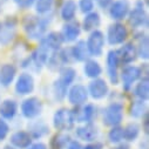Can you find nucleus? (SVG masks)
Returning a JSON list of instances; mask_svg holds the SVG:
<instances>
[{
	"mask_svg": "<svg viewBox=\"0 0 149 149\" xmlns=\"http://www.w3.org/2000/svg\"><path fill=\"white\" fill-rule=\"evenodd\" d=\"M28 130H29L28 134L31 135L32 139L33 137L34 139H40V137H42V136L48 134L49 128L42 121H34V122L28 125Z\"/></svg>",
	"mask_w": 149,
	"mask_h": 149,
	"instance_id": "4be33fe9",
	"label": "nucleus"
},
{
	"mask_svg": "<svg viewBox=\"0 0 149 149\" xmlns=\"http://www.w3.org/2000/svg\"><path fill=\"white\" fill-rule=\"evenodd\" d=\"M14 3L17 4L18 7L26 10V8H29L35 3V0H14Z\"/></svg>",
	"mask_w": 149,
	"mask_h": 149,
	"instance_id": "ea45409f",
	"label": "nucleus"
},
{
	"mask_svg": "<svg viewBox=\"0 0 149 149\" xmlns=\"http://www.w3.org/2000/svg\"><path fill=\"white\" fill-rule=\"evenodd\" d=\"M84 72L85 75L91 79H97L100 77V74L102 73V68L100 63L95 60H87L85 66H84Z\"/></svg>",
	"mask_w": 149,
	"mask_h": 149,
	"instance_id": "a878e982",
	"label": "nucleus"
},
{
	"mask_svg": "<svg viewBox=\"0 0 149 149\" xmlns=\"http://www.w3.org/2000/svg\"><path fill=\"white\" fill-rule=\"evenodd\" d=\"M86 45H87L89 55L100 56L102 54L103 46H104V35H103V33L97 31V29L93 31L89 35Z\"/></svg>",
	"mask_w": 149,
	"mask_h": 149,
	"instance_id": "423d86ee",
	"label": "nucleus"
},
{
	"mask_svg": "<svg viewBox=\"0 0 149 149\" xmlns=\"http://www.w3.org/2000/svg\"><path fill=\"white\" fill-rule=\"evenodd\" d=\"M147 113V107L144 101H134L130 106V115L133 118H143V115Z\"/></svg>",
	"mask_w": 149,
	"mask_h": 149,
	"instance_id": "2f4dec72",
	"label": "nucleus"
},
{
	"mask_svg": "<svg viewBox=\"0 0 149 149\" xmlns=\"http://www.w3.org/2000/svg\"><path fill=\"white\" fill-rule=\"evenodd\" d=\"M119 63H120V61H119V58H118V52L116 51L108 52V55H107V72H108V78H109L110 82L113 85L119 84V73H118Z\"/></svg>",
	"mask_w": 149,
	"mask_h": 149,
	"instance_id": "1a4fd4ad",
	"label": "nucleus"
},
{
	"mask_svg": "<svg viewBox=\"0 0 149 149\" xmlns=\"http://www.w3.org/2000/svg\"><path fill=\"white\" fill-rule=\"evenodd\" d=\"M108 139L111 143H120L123 140V129L120 126L111 127L108 133Z\"/></svg>",
	"mask_w": 149,
	"mask_h": 149,
	"instance_id": "f704fd0d",
	"label": "nucleus"
},
{
	"mask_svg": "<svg viewBox=\"0 0 149 149\" xmlns=\"http://www.w3.org/2000/svg\"><path fill=\"white\" fill-rule=\"evenodd\" d=\"M4 149H17V148H14L12 146H6V147H4Z\"/></svg>",
	"mask_w": 149,
	"mask_h": 149,
	"instance_id": "de8ad7c7",
	"label": "nucleus"
},
{
	"mask_svg": "<svg viewBox=\"0 0 149 149\" xmlns=\"http://www.w3.org/2000/svg\"><path fill=\"white\" fill-rule=\"evenodd\" d=\"M111 4H113V0H99V5L102 8H109Z\"/></svg>",
	"mask_w": 149,
	"mask_h": 149,
	"instance_id": "37998d69",
	"label": "nucleus"
},
{
	"mask_svg": "<svg viewBox=\"0 0 149 149\" xmlns=\"http://www.w3.org/2000/svg\"><path fill=\"white\" fill-rule=\"evenodd\" d=\"M49 49L47 48V46H45L42 42H41V45L36 48L34 52H33V54L31 55V58H29V62H33L35 66H38L39 68L41 67V66H44L46 62H47V60H48V58H49Z\"/></svg>",
	"mask_w": 149,
	"mask_h": 149,
	"instance_id": "6ab92c4d",
	"label": "nucleus"
},
{
	"mask_svg": "<svg viewBox=\"0 0 149 149\" xmlns=\"http://www.w3.org/2000/svg\"><path fill=\"white\" fill-rule=\"evenodd\" d=\"M77 14V3L74 0H66L61 7V18L65 21H72Z\"/></svg>",
	"mask_w": 149,
	"mask_h": 149,
	"instance_id": "bb28decb",
	"label": "nucleus"
},
{
	"mask_svg": "<svg viewBox=\"0 0 149 149\" xmlns=\"http://www.w3.org/2000/svg\"><path fill=\"white\" fill-rule=\"evenodd\" d=\"M68 149H84L79 141H70L68 143Z\"/></svg>",
	"mask_w": 149,
	"mask_h": 149,
	"instance_id": "a19ab883",
	"label": "nucleus"
},
{
	"mask_svg": "<svg viewBox=\"0 0 149 149\" xmlns=\"http://www.w3.org/2000/svg\"><path fill=\"white\" fill-rule=\"evenodd\" d=\"M77 77V72L72 67H62L60 68V77L58 80H60L65 86H70Z\"/></svg>",
	"mask_w": 149,
	"mask_h": 149,
	"instance_id": "cd10ccee",
	"label": "nucleus"
},
{
	"mask_svg": "<svg viewBox=\"0 0 149 149\" xmlns=\"http://www.w3.org/2000/svg\"><path fill=\"white\" fill-rule=\"evenodd\" d=\"M123 129V139L126 141H135L140 134V127L137 123L135 122H132V123H128Z\"/></svg>",
	"mask_w": 149,
	"mask_h": 149,
	"instance_id": "c85d7f7f",
	"label": "nucleus"
},
{
	"mask_svg": "<svg viewBox=\"0 0 149 149\" xmlns=\"http://www.w3.org/2000/svg\"><path fill=\"white\" fill-rule=\"evenodd\" d=\"M42 111V102L40 99L32 96L26 99L21 103V113L27 119H34L39 116Z\"/></svg>",
	"mask_w": 149,
	"mask_h": 149,
	"instance_id": "39448f33",
	"label": "nucleus"
},
{
	"mask_svg": "<svg viewBox=\"0 0 149 149\" xmlns=\"http://www.w3.org/2000/svg\"><path fill=\"white\" fill-rule=\"evenodd\" d=\"M129 13V6L123 0H119V1H113L109 6V15L114 20H122L126 18Z\"/></svg>",
	"mask_w": 149,
	"mask_h": 149,
	"instance_id": "dca6fc26",
	"label": "nucleus"
},
{
	"mask_svg": "<svg viewBox=\"0 0 149 149\" xmlns=\"http://www.w3.org/2000/svg\"><path fill=\"white\" fill-rule=\"evenodd\" d=\"M54 4V0H36L35 1V10L39 14H47Z\"/></svg>",
	"mask_w": 149,
	"mask_h": 149,
	"instance_id": "72a5a7b5",
	"label": "nucleus"
},
{
	"mask_svg": "<svg viewBox=\"0 0 149 149\" xmlns=\"http://www.w3.org/2000/svg\"><path fill=\"white\" fill-rule=\"evenodd\" d=\"M135 95L141 100V101H147L149 97V84L148 79L142 80L137 86L135 87Z\"/></svg>",
	"mask_w": 149,
	"mask_h": 149,
	"instance_id": "c756f323",
	"label": "nucleus"
},
{
	"mask_svg": "<svg viewBox=\"0 0 149 149\" xmlns=\"http://www.w3.org/2000/svg\"><path fill=\"white\" fill-rule=\"evenodd\" d=\"M34 89V80L33 77L28 73H22L19 75L15 82V92L19 95H27L32 93Z\"/></svg>",
	"mask_w": 149,
	"mask_h": 149,
	"instance_id": "9b49d317",
	"label": "nucleus"
},
{
	"mask_svg": "<svg viewBox=\"0 0 149 149\" xmlns=\"http://www.w3.org/2000/svg\"><path fill=\"white\" fill-rule=\"evenodd\" d=\"M136 53L141 59L147 60L149 58V47H148V38L144 35L139 44V48H136Z\"/></svg>",
	"mask_w": 149,
	"mask_h": 149,
	"instance_id": "c9c22d12",
	"label": "nucleus"
},
{
	"mask_svg": "<svg viewBox=\"0 0 149 149\" xmlns=\"http://www.w3.org/2000/svg\"><path fill=\"white\" fill-rule=\"evenodd\" d=\"M118 52V58L119 61L125 63V65H129L133 61H135L137 53H136V47L134 46L133 42H127L125 44Z\"/></svg>",
	"mask_w": 149,
	"mask_h": 149,
	"instance_id": "2eb2a0df",
	"label": "nucleus"
},
{
	"mask_svg": "<svg viewBox=\"0 0 149 149\" xmlns=\"http://www.w3.org/2000/svg\"><path fill=\"white\" fill-rule=\"evenodd\" d=\"M18 111V104L14 100H4L0 103V115L5 120H12Z\"/></svg>",
	"mask_w": 149,
	"mask_h": 149,
	"instance_id": "aec40b11",
	"label": "nucleus"
},
{
	"mask_svg": "<svg viewBox=\"0 0 149 149\" xmlns=\"http://www.w3.org/2000/svg\"><path fill=\"white\" fill-rule=\"evenodd\" d=\"M45 46H47V48L49 51H58L60 49L62 42H63V39L60 33H56V32H51L48 33L45 39L41 41Z\"/></svg>",
	"mask_w": 149,
	"mask_h": 149,
	"instance_id": "5701e85b",
	"label": "nucleus"
},
{
	"mask_svg": "<svg viewBox=\"0 0 149 149\" xmlns=\"http://www.w3.org/2000/svg\"><path fill=\"white\" fill-rule=\"evenodd\" d=\"M103 144L100 142H95V143H89L86 147H84V149H102Z\"/></svg>",
	"mask_w": 149,
	"mask_h": 149,
	"instance_id": "79ce46f5",
	"label": "nucleus"
},
{
	"mask_svg": "<svg viewBox=\"0 0 149 149\" xmlns=\"http://www.w3.org/2000/svg\"><path fill=\"white\" fill-rule=\"evenodd\" d=\"M88 99V91L82 85H74L68 92V101L74 106H81Z\"/></svg>",
	"mask_w": 149,
	"mask_h": 149,
	"instance_id": "9d476101",
	"label": "nucleus"
},
{
	"mask_svg": "<svg viewBox=\"0 0 149 149\" xmlns=\"http://www.w3.org/2000/svg\"><path fill=\"white\" fill-rule=\"evenodd\" d=\"M1 27H3V25H1V22H0V31H1Z\"/></svg>",
	"mask_w": 149,
	"mask_h": 149,
	"instance_id": "09e8293b",
	"label": "nucleus"
},
{
	"mask_svg": "<svg viewBox=\"0 0 149 149\" xmlns=\"http://www.w3.org/2000/svg\"><path fill=\"white\" fill-rule=\"evenodd\" d=\"M69 142H70L69 136L66 135V134L60 133V134H56L52 139V141H51V148L52 149H63Z\"/></svg>",
	"mask_w": 149,
	"mask_h": 149,
	"instance_id": "7c9ffc66",
	"label": "nucleus"
},
{
	"mask_svg": "<svg viewBox=\"0 0 149 149\" xmlns=\"http://www.w3.org/2000/svg\"><path fill=\"white\" fill-rule=\"evenodd\" d=\"M11 27H6V31L1 32L0 31V44H3V45H7L12 38H13V32H11Z\"/></svg>",
	"mask_w": 149,
	"mask_h": 149,
	"instance_id": "e433bc0d",
	"label": "nucleus"
},
{
	"mask_svg": "<svg viewBox=\"0 0 149 149\" xmlns=\"http://www.w3.org/2000/svg\"><path fill=\"white\" fill-rule=\"evenodd\" d=\"M128 36V31L126 26L121 22H115L110 25L107 32V39L110 45H121L126 41Z\"/></svg>",
	"mask_w": 149,
	"mask_h": 149,
	"instance_id": "20e7f679",
	"label": "nucleus"
},
{
	"mask_svg": "<svg viewBox=\"0 0 149 149\" xmlns=\"http://www.w3.org/2000/svg\"><path fill=\"white\" fill-rule=\"evenodd\" d=\"M123 120V104L111 102L103 110V125L108 127L119 126Z\"/></svg>",
	"mask_w": 149,
	"mask_h": 149,
	"instance_id": "f03ea898",
	"label": "nucleus"
},
{
	"mask_svg": "<svg viewBox=\"0 0 149 149\" xmlns=\"http://www.w3.org/2000/svg\"><path fill=\"white\" fill-rule=\"evenodd\" d=\"M81 33V28H80V25L78 21H67V24L62 27V31H61V36L63 41H67V42H72V41H75L78 39V36L80 35Z\"/></svg>",
	"mask_w": 149,
	"mask_h": 149,
	"instance_id": "ddd939ff",
	"label": "nucleus"
},
{
	"mask_svg": "<svg viewBox=\"0 0 149 149\" xmlns=\"http://www.w3.org/2000/svg\"><path fill=\"white\" fill-rule=\"evenodd\" d=\"M17 74V69L11 63H5L0 68V84L7 87L11 85V82L14 80Z\"/></svg>",
	"mask_w": 149,
	"mask_h": 149,
	"instance_id": "412c9836",
	"label": "nucleus"
},
{
	"mask_svg": "<svg viewBox=\"0 0 149 149\" xmlns=\"http://www.w3.org/2000/svg\"><path fill=\"white\" fill-rule=\"evenodd\" d=\"M49 22L51 19H47V17L39 18L34 15H27L22 20L24 29L31 39H41Z\"/></svg>",
	"mask_w": 149,
	"mask_h": 149,
	"instance_id": "f257e3e1",
	"label": "nucleus"
},
{
	"mask_svg": "<svg viewBox=\"0 0 149 149\" xmlns=\"http://www.w3.org/2000/svg\"><path fill=\"white\" fill-rule=\"evenodd\" d=\"M67 86H65L60 80H55L54 85H53V93L55 96V100L58 101H62L66 95H67Z\"/></svg>",
	"mask_w": 149,
	"mask_h": 149,
	"instance_id": "473e14b6",
	"label": "nucleus"
},
{
	"mask_svg": "<svg viewBox=\"0 0 149 149\" xmlns=\"http://www.w3.org/2000/svg\"><path fill=\"white\" fill-rule=\"evenodd\" d=\"M74 119V122H86L92 123L93 120L96 118V107L92 103H87L80 109L70 110Z\"/></svg>",
	"mask_w": 149,
	"mask_h": 149,
	"instance_id": "0eeeda50",
	"label": "nucleus"
},
{
	"mask_svg": "<svg viewBox=\"0 0 149 149\" xmlns=\"http://www.w3.org/2000/svg\"><path fill=\"white\" fill-rule=\"evenodd\" d=\"M101 22L100 15L97 12H89L86 14L84 21H82V28L86 32H93L96 29V27H99Z\"/></svg>",
	"mask_w": 149,
	"mask_h": 149,
	"instance_id": "393cba45",
	"label": "nucleus"
},
{
	"mask_svg": "<svg viewBox=\"0 0 149 149\" xmlns=\"http://www.w3.org/2000/svg\"><path fill=\"white\" fill-rule=\"evenodd\" d=\"M75 134L78 136V139L82 140V141H87V142H92L95 141L99 134V130L96 128V126H94L93 123H86L82 127L77 128Z\"/></svg>",
	"mask_w": 149,
	"mask_h": 149,
	"instance_id": "f3484780",
	"label": "nucleus"
},
{
	"mask_svg": "<svg viewBox=\"0 0 149 149\" xmlns=\"http://www.w3.org/2000/svg\"><path fill=\"white\" fill-rule=\"evenodd\" d=\"M79 7L81 10V12L84 13H89L93 12L94 8V4H93V0H80L79 1Z\"/></svg>",
	"mask_w": 149,
	"mask_h": 149,
	"instance_id": "4c0bfd02",
	"label": "nucleus"
},
{
	"mask_svg": "<svg viewBox=\"0 0 149 149\" xmlns=\"http://www.w3.org/2000/svg\"><path fill=\"white\" fill-rule=\"evenodd\" d=\"M108 85L103 79H94L88 86V94L95 100L103 99L108 94Z\"/></svg>",
	"mask_w": 149,
	"mask_h": 149,
	"instance_id": "f8f14e48",
	"label": "nucleus"
},
{
	"mask_svg": "<svg viewBox=\"0 0 149 149\" xmlns=\"http://www.w3.org/2000/svg\"><path fill=\"white\" fill-rule=\"evenodd\" d=\"M11 143L17 149H27L32 144V137L28 132L19 130L11 135Z\"/></svg>",
	"mask_w": 149,
	"mask_h": 149,
	"instance_id": "a211bd4d",
	"label": "nucleus"
},
{
	"mask_svg": "<svg viewBox=\"0 0 149 149\" xmlns=\"http://www.w3.org/2000/svg\"><path fill=\"white\" fill-rule=\"evenodd\" d=\"M143 116H144V121H143L144 122V128H143V130H144L146 134H148V114L146 113Z\"/></svg>",
	"mask_w": 149,
	"mask_h": 149,
	"instance_id": "a18cd8bd",
	"label": "nucleus"
},
{
	"mask_svg": "<svg viewBox=\"0 0 149 149\" xmlns=\"http://www.w3.org/2000/svg\"><path fill=\"white\" fill-rule=\"evenodd\" d=\"M141 75H142V73H141V68L140 67L132 66V65L126 66L121 72V80H122L123 88L126 91L130 89L133 84L136 82L140 79Z\"/></svg>",
	"mask_w": 149,
	"mask_h": 149,
	"instance_id": "6e6552de",
	"label": "nucleus"
},
{
	"mask_svg": "<svg viewBox=\"0 0 149 149\" xmlns=\"http://www.w3.org/2000/svg\"><path fill=\"white\" fill-rule=\"evenodd\" d=\"M8 132H10L8 125L6 123V121H4V119L0 118V141H4L6 139Z\"/></svg>",
	"mask_w": 149,
	"mask_h": 149,
	"instance_id": "58836bf2",
	"label": "nucleus"
},
{
	"mask_svg": "<svg viewBox=\"0 0 149 149\" xmlns=\"http://www.w3.org/2000/svg\"><path fill=\"white\" fill-rule=\"evenodd\" d=\"M27 149H47V147H46V144L39 142V143H34V144L29 146Z\"/></svg>",
	"mask_w": 149,
	"mask_h": 149,
	"instance_id": "c03bdc74",
	"label": "nucleus"
},
{
	"mask_svg": "<svg viewBox=\"0 0 149 149\" xmlns=\"http://www.w3.org/2000/svg\"><path fill=\"white\" fill-rule=\"evenodd\" d=\"M53 125L58 130H61V132L70 130L74 126V119L72 115V111L67 108L58 109L53 116Z\"/></svg>",
	"mask_w": 149,
	"mask_h": 149,
	"instance_id": "7ed1b4c3",
	"label": "nucleus"
},
{
	"mask_svg": "<svg viewBox=\"0 0 149 149\" xmlns=\"http://www.w3.org/2000/svg\"><path fill=\"white\" fill-rule=\"evenodd\" d=\"M147 20H148V18H147V14H146V11L143 8L142 3H137L135 8L129 13L128 21H129L130 26L134 28L141 27L147 22Z\"/></svg>",
	"mask_w": 149,
	"mask_h": 149,
	"instance_id": "4468645a",
	"label": "nucleus"
},
{
	"mask_svg": "<svg viewBox=\"0 0 149 149\" xmlns=\"http://www.w3.org/2000/svg\"><path fill=\"white\" fill-rule=\"evenodd\" d=\"M113 149H129V147L127 144H120V146H118V147H115Z\"/></svg>",
	"mask_w": 149,
	"mask_h": 149,
	"instance_id": "49530a36",
	"label": "nucleus"
},
{
	"mask_svg": "<svg viewBox=\"0 0 149 149\" xmlns=\"http://www.w3.org/2000/svg\"><path fill=\"white\" fill-rule=\"evenodd\" d=\"M70 49H72L74 60H77V61H86L89 56V52H88L86 41H84V40L78 41L75 44V46H73Z\"/></svg>",
	"mask_w": 149,
	"mask_h": 149,
	"instance_id": "b1692460",
	"label": "nucleus"
}]
</instances>
